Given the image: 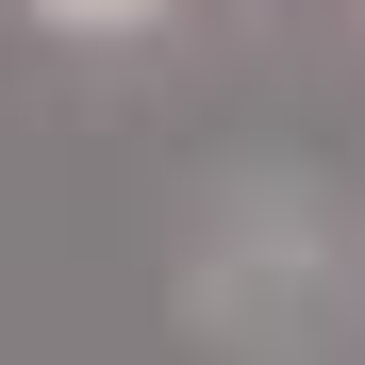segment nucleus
<instances>
[{"label": "nucleus", "instance_id": "obj_1", "mask_svg": "<svg viewBox=\"0 0 365 365\" xmlns=\"http://www.w3.org/2000/svg\"><path fill=\"white\" fill-rule=\"evenodd\" d=\"M34 17H50V34H150L166 0H34Z\"/></svg>", "mask_w": 365, "mask_h": 365}]
</instances>
